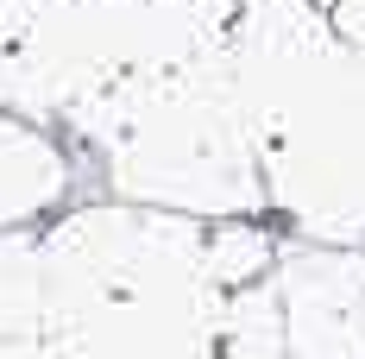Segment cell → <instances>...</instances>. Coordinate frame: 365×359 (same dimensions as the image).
Here are the masks:
<instances>
[{
  "instance_id": "obj_3",
  "label": "cell",
  "mask_w": 365,
  "mask_h": 359,
  "mask_svg": "<svg viewBox=\"0 0 365 359\" xmlns=\"http://www.w3.org/2000/svg\"><path fill=\"white\" fill-rule=\"evenodd\" d=\"M227 19L233 0H38L0 57V108L57 133L139 76L227 51Z\"/></svg>"
},
{
  "instance_id": "obj_4",
  "label": "cell",
  "mask_w": 365,
  "mask_h": 359,
  "mask_svg": "<svg viewBox=\"0 0 365 359\" xmlns=\"http://www.w3.org/2000/svg\"><path fill=\"white\" fill-rule=\"evenodd\" d=\"M88 196L76 151L51 126L0 108V233H32Z\"/></svg>"
},
{
  "instance_id": "obj_5",
  "label": "cell",
  "mask_w": 365,
  "mask_h": 359,
  "mask_svg": "<svg viewBox=\"0 0 365 359\" xmlns=\"http://www.w3.org/2000/svg\"><path fill=\"white\" fill-rule=\"evenodd\" d=\"M44 340V258L32 233H0V347Z\"/></svg>"
},
{
  "instance_id": "obj_2",
  "label": "cell",
  "mask_w": 365,
  "mask_h": 359,
  "mask_svg": "<svg viewBox=\"0 0 365 359\" xmlns=\"http://www.w3.org/2000/svg\"><path fill=\"white\" fill-rule=\"evenodd\" d=\"M57 139L76 151L88 196L182 221H264V183L227 51L189 70L139 76L82 108Z\"/></svg>"
},
{
  "instance_id": "obj_1",
  "label": "cell",
  "mask_w": 365,
  "mask_h": 359,
  "mask_svg": "<svg viewBox=\"0 0 365 359\" xmlns=\"http://www.w3.org/2000/svg\"><path fill=\"white\" fill-rule=\"evenodd\" d=\"M227 76L284 240L365 252V51L315 0H233Z\"/></svg>"
},
{
  "instance_id": "obj_7",
  "label": "cell",
  "mask_w": 365,
  "mask_h": 359,
  "mask_svg": "<svg viewBox=\"0 0 365 359\" xmlns=\"http://www.w3.org/2000/svg\"><path fill=\"white\" fill-rule=\"evenodd\" d=\"M315 6L328 13V26L346 38V44H359V51H365V0H315Z\"/></svg>"
},
{
  "instance_id": "obj_6",
  "label": "cell",
  "mask_w": 365,
  "mask_h": 359,
  "mask_svg": "<svg viewBox=\"0 0 365 359\" xmlns=\"http://www.w3.org/2000/svg\"><path fill=\"white\" fill-rule=\"evenodd\" d=\"M227 359H284V322L271 278L252 290H233L227 303Z\"/></svg>"
}]
</instances>
